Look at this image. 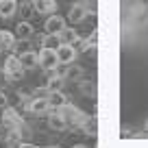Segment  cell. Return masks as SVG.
Segmentation results:
<instances>
[{"instance_id":"obj_20","label":"cell","mask_w":148,"mask_h":148,"mask_svg":"<svg viewBox=\"0 0 148 148\" xmlns=\"http://www.w3.org/2000/svg\"><path fill=\"white\" fill-rule=\"evenodd\" d=\"M18 148H39V146H35V144H26V142H20Z\"/></svg>"},{"instance_id":"obj_11","label":"cell","mask_w":148,"mask_h":148,"mask_svg":"<svg viewBox=\"0 0 148 148\" xmlns=\"http://www.w3.org/2000/svg\"><path fill=\"white\" fill-rule=\"evenodd\" d=\"M20 63L24 65V70L37 68V65H39V55H37V52H33V50H26V52H22V55H20Z\"/></svg>"},{"instance_id":"obj_16","label":"cell","mask_w":148,"mask_h":148,"mask_svg":"<svg viewBox=\"0 0 148 148\" xmlns=\"http://www.w3.org/2000/svg\"><path fill=\"white\" fill-rule=\"evenodd\" d=\"M48 102H50V109H61L68 105L63 92H48Z\"/></svg>"},{"instance_id":"obj_9","label":"cell","mask_w":148,"mask_h":148,"mask_svg":"<svg viewBox=\"0 0 148 148\" xmlns=\"http://www.w3.org/2000/svg\"><path fill=\"white\" fill-rule=\"evenodd\" d=\"M48 109H50L48 98H35V100L28 102V111H31V113H35V116H42V113H46Z\"/></svg>"},{"instance_id":"obj_10","label":"cell","mask_w":148,"mask_h":148,"mask_svg":"<svg viewBox=\"0 0 148 148\" xmlns=\"http://www.w3.org/2000/svg\"><path fill=\"white\" fill-rule=\"evenodd\" d=\"M35 11L44 15H52L57 13V0H37L35 2Z\"/></svg>"},{"instance_id":"obj_2","label":"cell","mask_w":148,"mask_h":148,"mask_svg":"<svg viewBox=\"0 0 148 148\" xmlns=\"http://www.w3.org/2000/svg\"><path fill=\"white\" fill-rule=\"evenodd\" d=\"M96 11V0H79L74 2L68 11V22H74V24H81L89 13Z\"/></svg>"},{"instance_id":"obj_14","label":"cell","mask_w":148,"mask_h":148,"mask_svg":"<svg viewBox=\"0 0 148 148\" xmlns=\"http://www.w3.org/2000/svg\"><path fill=\"white\" fill-rule=\"evenodd\" d=\"M18 11L15 0H0V18H13Z\"/></svg>"},{"instance_id":"obj_19","label":"cell","mask_w":148,"mask_h":148,"mask_svg":"<svg viewBox=\"0 0 148 148\" xmlns=\"http://www.w3.org/2000/svg\"><path fill=\"white\" fill-rule=\"evenodd\" d=\"M0 107H7V94L0 92Z\"/></svg>"},{"instance_id":"obj_18","label":"cell","mask_w":148,"mask_h":148,"mask_svg":"<svg viewBox=\"0 0 148 148\" xmlns=\"http://www.w3.org/2000/svg\"><path fill=\"white\" fill-rule=\"evenodd\" d=\"M96 37H98V31H94L92 35H87L85 39H79V48H76V52L87 50V48H94V46H96Z\"/></svg>"},{"instance_id":"obj_7","label":"cell","mask_w":148,"mask_h":148,"mask_svg":"<svg viewBox=\"0 0 148 148\" xmlns=\"http://www.w3.org/2000/svg\"><path fill=\"white\" fill-rule=\"evenodd\" d=\"M76 57H79V52H76L74 46H68V44H59V46H57V59H59V65H70Z\"/></svg>"},{"instance_id":"obj_24","label":"cell","mask_w":148,"mask_h":148,"mask_svg":"<svg viewBox=\"0 0 148 148\" xmlns=\"http://www.w3.org/2000/svg\"><path fill=\"white\" fill-rule=\"evenodd\" d=\"M46 148H59V146H46Z\"/></svg>"},{"instance_id":"obj_22","label":"cell","mask_w":148,"mask_h":148,"mask_svg":"<svg viewBox=\"0 0 148 148\" xmlns=\"http://www.w3.org/2000/svg\"><path fill=\"white\" fill-rule=\"evenodd\" d=\"M72 148H87V146H83V144H76V146H72Z\"/></svg>"},{"instance_id":"obj_12","label":"cell","mask_w":148,"mask_h":148,"mask_svg":"<svg viewBox=\"0 0 148 148\" xmlns=\"http://www.w3.org/2000/svg\"><path fill=\"white\" fill-rule=\"evenodd\" d=\"M15 46V33L7 31V28H0V48L2 50H11Z\"/></svg>"},{"instance_id":"obj_6","label":"cell","mask_w":148,"mask_h":148,"mask_svg":"<svg viewBox=\"0 0 148 148\" xmlns=\"http://www.w3.org/2000/svg\"><path fill=\"white\" fill-rule=\"evenodd\" d=\"M2 124L9 126V129H13V131H20V129L24 126V120L20 118V113H18L15 109L5 107V109H2Z\"/></svg>"},{"instance_id":"obj_1","label":"cell","mask_w":148,"mask_h":148,"mask_svg":"<svg viewBox=\"0 0 148 148\" xmlns=\"http://www.w3.org/2000/svg\"><path fill=\"white\" fill-rule=\"evenodd\" d=\"M122 35L124 39L148 35V0H120Z\"/></svg>"},{"instance_id":"obj_4","label":"cell","mask_w":148,"mask_h":148,"mask_svg":"<svg viewBox=\"0 0 148 148\" xmlns=\"http://www.w3.org/2000/svg\"><path fill=\"white\" fill-rule=\"evenodd\" d=\"M37 55H39V65H42L44 70H57V68H59L57 48H42Z\"/></svg>"},{"instance_id":"obj_17","label":"cell","mask_w":148,"mask_h":148,"mask_svg":"<svg viewBox=\"0 0 148 148\" xmlns=\"http://www.w3.org/2000/svg\"><path fill=\"white\" fill-rule=\"evenodd\" d=\"M61 87H63V74H52L46 83V89L48 92H61Z\"/></svg>"},{"instance_id":"obj_15","label":"cell","mask_w":148,"mask_h":148,"mask_svg":"<svg viewBox=\"0 0 148 148\" xmlns=\"http://www.w3.org/2000/svg\"><path fill=\"white\" fill-rule=\"evenodd\" d=\"M33 33H35V28H33L31 22H24V20H22V22L15 24V35H18L20 39H28Z\"/></svg>"},{"instance_id":"obj_8","label":"cell","mask_w":148,"mask_h":148,"mask_svg":"<svg viewBox=\"0 0 148 148\" xmlns=\"http://www.w3.org/2000/svg\"><path fill=\"white\" fill-rule=\"evenodd\" d=\"M57 37H59V44H68V46H76V44H79V39H81L79 33L74 31V28H68V26H65Z\"/></svg>"},{"instance_id":"obj_23","label":"cell","mask_w":148,"mask_h":148,"mask_svg":"<svg viewBox=\"0 0 148 148\" xmlns=\"http://www.w3.org/2000/svg\"><path fill=\"white\" fill-rule=\"evenodd\" d=\"M2 135H5V129H2V126H0V139H2Z\"/></svg>"},{"instance_id":"obj_5","label":"cell","mask_w":148,"mask_h":148,"mask_svg":"<svg viewBox=\"0 0 148 148\" xmlns=\"http://www.w3.org/2000/svg\"><path fill=\"white\" fill-rule=\"evenodd\" d=\"M65 22H68V20L61 18L59 13H52V15H48V20L44 22V31H46V35H59V33L68 26Z\"/></svg>"},{"instance_id":"obj_21","label":"cell","mask_w":148,"mask_h":148,"mask_svg":"<svg viewBox=\"0 0 148 148\" xmlns=\"http://www.w3.org/2000/svg\"><path fill=\"white\" fill-rule=\"evenodd\" d=\"M24 2H26V5H35L37 0H24Z\"/></svg>"},{"instance_id":"obj_13","label":"cell","mask_w":148,"mask_h":148,"mask_svg":"<svg viewBox=\"0 0 148 148\" xmlns=\"http://www.w3.org/2000/svg\"><path fill=\"white\" fill-rule=\"evenodd\" d=\"M48 124H50V129H55V131H63L65 126H68V120H65L59 111L55 109L50 116H48Z\"/></svg>"},{"instance_id":"obj_3","label":"cell","mask_w":148,"mask_h":148,"mask_svg":"<svg viewBox=\"0 0 148 148\" xmlns=\"http://www.w3.org/2000/svg\"><path fill=\"white\" fill-rule=\"evenodd\" d=\"M5 74L9 76L11 81H18V79H22L24 76V65L20 63V57H15V55H11V57H7V61H5Z\"/></svg>"}]
</instances>
